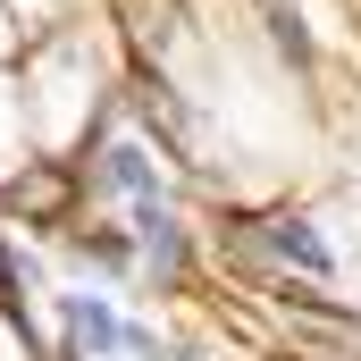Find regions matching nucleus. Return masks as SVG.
Segmentation results:
<instances>
[{"instance_id": "nucleus-1", "label": "nucleus", "mask_w": 361, "mask_h": 361, "mask_svg": "<svg viewBox=\"0 0 361 361\" xmlns=\"http://www.w3.org/2000/svg\"><path fill=\"white\" fill-rule=\"evenodd\" d=\"M277 302H286V319L302 328V336H319V345H345V353H361V311L353 302H328V294H311V286H277Z\"/></svg>"}, {"instance_id": "nucleus-2", "label": "nucleus", "mask_w": 361, "mask_h": 361, "mask_svg": "<svg viewBox=\"0 0 361 361\" xmlns=\"http://www.w3.org/2000/svg\"><path fill=\"white\" fill-rule=\"evenodd\" d=\"M261 252L294 261L302 277H328V269H336V252H328V244H319V235H311L302 219H269V227H261Z\"/></svg>"}, {"instance_id": "nucleus-3", "label": "nucleus", "mask_w": 361, "mask_h": 361, "mask_svg": "<svg viewBox=\"0 0 361 361\" xmlns=\"http://www.w3.org/2000/svg\"><path fill=\"white\" fill-rule=\"evenodd\" d=\"M68 328L85 336L92 353H109V345H126V319H118V311H109L101 294H68Z\"/></svg>"}, {"instance_id": "nucleus-4", "label": "nucleus", "mask_w": 361, "mask_h": 361, "mask_svg": "<svg viewBox=\"0 0 361 361\" xmlns=\"http://www.w3.org/2000/svg\"><path fill=\"white\" fill-rule=\"evenodd\" d=\"M109 185H118V193H135V202L152 210V169H143V152H135V143H118V152H109Z\"/></svg>"}]
</instances>
